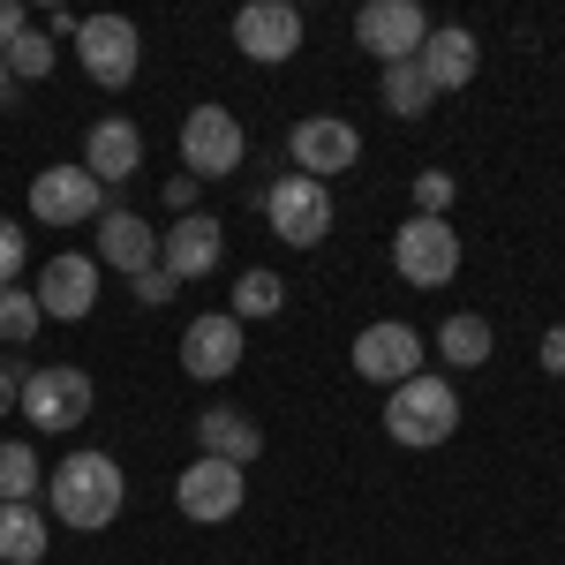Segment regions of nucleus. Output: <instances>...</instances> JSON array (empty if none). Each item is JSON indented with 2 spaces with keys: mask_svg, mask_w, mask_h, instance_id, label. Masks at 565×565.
<instances>
[{
  "mask_svg": "<svg viewBox=\"0 0 565 565\" xmlns=\"http://www.w3.org/2000/svg\"><path fill=\"white\" fill-rule=\"evenodd\" d=\"M121 505H129V482H121V460H106V452H68L53 476H45V521L61 527H98L121 521Z\"/></svg>",
  "mask_w": 565,
  "mask_h": 565,
  "instance_id": "nucleus-1",
  "label": "nucleus"
},
{
  "mask_svg": "<svg viewBox=\"0 0 565 565\" xmlns=\"http://www.w3.org/2000/svg\"><path fill=\"white\" fill-rule=\"evenodd\" d=\"M385 430H392V445H407V452L445 445V437L460 430V392H452V377H407V385H392Z\"/></svg>",
  "mask_w": 565,
  "mask_h": 565,
  "instance_id": "nucleus-2",
  "label": "nucleus"
},
{
  "mask_svg": "<svg viewBox=\"0 0 565 565\" xmlns=\"http://www.w3.org/2000/svg\"><path fill=\"white\" fill-rule=\"evenodd\" d=\"M242 159H249V129L226 106H196L181 121V167H189V181H226V174H242Z\"/></svg>",
  "mask_w": 565,
  "mask_h": 565,
  "instance_id": "nucleus-3",
  "label": "nucleus"
},
{
  "mask_svg": "<svg viewBox=\"0 0 565 565\" xmlns=\"http://www.w3.org/2000/svg\"><path fill=\"white\" fill-rule=\"evenodd\" d=\"M264 218H271V234L287 242V249H317L324 234H332V189L309 174H287L264 189Z\"/></svg>",
  "mask_w": 565,
  "mask_h": 565,
  "instance_id": "nucleus-4",
  "label": "nucleus"
},
{
  "mask_svg": "<svg viewBox=\"0 0 565 565\" xmlns=\"http://www.w3.org/2000/svg\"><path fill=\"white\" fill-rule=\"evenodd\" d=\"M76 61L98 90H129L136 84V61H143V39H136L129 15H84L76 23Z\"/></svg>",
  "mask_w": 565,
  "mask_h": 565,
  "instance_id": "nucleus-5",
  "label": "nucleus"
},
{
  "mask_svg": "<svg viewBox=\"0 0 565 565\" xmlns=\"http://www.w3.org/2000/svg\"><path fill=\"white\" fill-rule=\"evenodd\" d=\"M90 377L84 370H68V362H45V370H31L23 377V423H39V430H84L90 423Z\"/></svg>",
  "mask_w": 565,
  "mask_h": 565,
  "instance_id": "nucleus-6",
  "label": "nucleus"
},
{
  "mask_svg": "<svg viewBox=\"0 0 565 565\" xmlns=\"http://www.w3.org/2000/svg\"><path fill=\"white\" fill-rule=\"evenodd\" d=\"M392 264H399L407 287H445V279L460 271V234H452V218H407V226L392 234Z\"/></svg>",
  "mask_w": 565,
  "mask_h": 565,
  "instance_id": "nucleus-7",
  "label": "nucleus"
},
{
  "mask_svg": "<svg viewBox=\"0 0 565 565\" xmlns=\"http://www.w3.org/2000/svg\"><path fill=\"white\" fill-rule=\"evenodd\" d=\"M242 498H249V482H242V468H226V460H189L174 482V505H181V521H196V527H218V521H234L242 513Z\"/></svg>",
  "mask_w": 565,
  "mask_h": 565,
  "instance_id": "nucleus-8",
  "label": "nucleus"
},
{
  "mask_svg": "<svg viewBox=\"0 0 565 565\" xmlns=\"http://www.w3.org/2000/svg\"><path fill=\"white\" fill-rule=\"evenodd\" d=\"M234 45H242V61H264V68L295 61L302 53V8L295 0H249L234 15Z\"/></svg>",
  "mask_w": 565,
  "mask_h": 565,
  "instance_id": "nucleus-9",
  "label": "nucleus"
},
{
  "mask_svg": "<svg viewBox=\"0 0 565 565\" xmlns=\"http://www.w3.org/2000/svg\"><path fill=\"white\" fill-rule=\"evenodd\" d=\"M287 151H295V174L332 181L362 159V136H354V121H340V114H309V121H295Z\"/></svg>",
  "mask_w": 565,
  "mask_h": 565,
  "instance_id": "nucleus-10",
  "label": "nucleus"
},
{
  "mask_svg": "<svg viewBox=\"0 0 565 565\" xmlns=\"http://www.w3.org/2000/svg\"><path fill=\"white\" fill-rule=\"evenodd\" d=\"M354 39H362V53H377V61H415L423 53V39H430V15L415 8V0H370L362 15H354Z\"/></svg>",
  "mask_w": 565,
  "mask_h": 565,
  "instance_id": "nucleus-11",
  "label": "nucleus"
},
{
  "mask_svg": "<svg viewBox=\"0 0 565 565\" xmlns=\"http://www.w3.org/2000/svg\"><path fill=\"white\" fill-rule=\"evenodd\" d=\"M354 370H362V385H407V377H423L415 324H362L354 332Z\"/></svg>",
  "mask_w": 565,
  "mask_h": 565,
  "instance_id": "nucleus-12",
  "label": "nucleus"
},
{
  "mask_svg": "<svg viewBox=\"0 0 565 565\" xmlns=\"http://www.w3.org/2000/svg\"><path fill=\"white\" fill-rule=\"evenodd\" d=\"M31 212H39L45 226H84V218L106 212V189L84 174V159H76V167H45V174L31 181Z\"/></svg>",
  "mask_w": 565,
  "mask_h": 565,
  "instance_id": "nucleus-13",
  "label": "nucleus"
},
{
  "mask_svg": "<svg viewBox=\"0 0 565 565\" xmlns=\"http://www.w3.org/2000/svg\"><path fill=\"white\" fill-rule=\"evenodd\" d=\"M39 317H61V324H84L90 302H98V257H53L39 271Z\"/></svg>",
  "mask_w": 565,
  "mask_h": 565,
  "instance_id": "nucleus-14",
  "label": "nucleus"
},
{
  "mask_svg": "<svg viewBox=\"0 0 565 565\" xmlns=\"http://www.w3.org/2000/svg\"><path fill=\"white\" fill-rule=\"evenodd\" d=\"M181 362H189V377H204V385L234 377V370H242V324H234L226 309L196 317V324L181 332Z\"/></svg>",
  "mask_w": 565,
  "mask_h": 565,
  "instance_id": "nucleus-15",
  "label": "nucleus"
},
{
  "mask_svg": "<svg viewBox=\"0 0 565 565\" xmlns=\"http://www.w3.org/2000/svg\"><path fill=\"white\" fill-rule=\"evenodd\" d=\"M218 249H226V226H218L212 212H189V218H174V234L159 242V271H167L174 287L181 279H204L218 264Z\"/></svg>",
  "mask_w": 565,
  "mask_h": 565,
  "instance_id": "nucleus-16",
  "label": "nucleus"
},
{
  "mask_svg": "<svg viewBox=\"0 0 565 565\" xmlns=\"http://www.w3.org/2000/svg\"><path fill=\"white\" fill-rule=\"evenodd\" d=\"M136 167H143V129H136V121H121V114L90 121V136H84V174L98 181V189H114V181H129Z\"/></svg>",
  "mask_w": 565,
  "mask_h": 565,
  "instance_id": "nucleus-17",
  "label": "nucleus"
},
{
  "mask_svg": "<svg viewBox=\"0 0 565 565\" xmlns=\"http://www.w3.org/2000/svg\"><path fill=\"white\" fill-rule=\"evenodd\" d=\"M98 264L121 271V279H136V271L159 264V234H151L136 212H98Z\"/></svg>",
  "mask_w": 565,
  "mask_h": 565,
  "instance_id": "nucleus-18",
  "label": "nucleus"
},
{
  "mask_svg": "<svg viewBox=\"0 0 565 565\" xmlns=\"http://www.w3.org/2000/svg\"><path fill=\"white\" fill-rule=\"evenodd\" d=\"M415 61H423V76H430V90H468V84H476V68H482L476 31H460V23H445V31H430Z\"/></svg>",
  "mask_w": 565,
  "mask_h": 565,
  "instance_id": "nucleus-19",
  "label": "nucleus"
},
{
  "mask_svg": "<svg viewBox=\"0 0 565 565\" xmlns=\"http://www.w3.org/2000/svg\"><path fill=\"white\" fill-rule=\"evenodd\" d=\"M196 445H204V460L249 468V460L264 452V430L242 415V407H204V415H196Z\"/></svg>",
  "mask_w": 565,
  "mask_h": 565,
  "instance_id": "nucleus-20",
  "label": "nucleus"
},
{
  "mask_svg": "<svg viewBox=\"0 0 565 565\" xmlns=\"http://www.w3.org/2000/svg\"><path fill=\"white\" fill-rule=\"evenodd\" d=\"M490 348H498V332L482 324L476 309H460V317H445V324H437V354H445L452 370H482Z\"/></svg>",
  "mask_w": 565,
  "mask_h": 565,
  "instance_id": "nucleus-21",
  "label": "nucleus"
},
{
  "mask_svg": "<svg viewBox=\"0 0 565 565\" xmlns=\"http://www.w3.org/2000/svg\"><path fill=\"white\" fill-rule=\"evenodd\" d=\"M45 513L39 505H0V565H39L45 558Z\"/></svg>",
  "mask_w": 565,
  "mask_h": 565,
  "instance_id": "nucleus-22",
  "label": "nucleus"
},
{
  "mask_svg": "<svg viewBox=\"0 0 565 565\" xmlns=\"http://www.w3.org/2000/svg\"><path fill=\"white\" fill-rule=\"evenodd\" d=\"M377 98H385L399 121H423L437 90H430V76H423V61H392L385 76H377Z\"/></svg>",
  "mask_w": 565,
  "mask_h": 565,
  "instance_id": "nucleus-23",
  "label": "nucleus"
},
{
  "mask_svg": "<svg viewBox=\"0 0 565 565\" xmlns=\"http://www.w3.org/2000/svg\"><path fill=\"white\" fill-rule=\"evenodd\" d=\"M39 452L23 445V437H0V505H31V490H39Z\"/></svg>",
  "mask_w": 565,
  "mask_h": 565,
  "instance_id": "nucleus-24",
  "label": "nucleus"
},
{
  "mask_svg": "<svg viewBox=\"0 0 565 565\" xmlns=\"http://www.w3.org/2000/svg\"><path fill=\"white\" fill-rule=\"evenodd\" d=\"M279 302H287V287H279V271H242L234 279V324H257V317H279Z\"/></svg>",
  "mask_w": 565,
  "mask_h": 565,
  "instance_id": "nucleus-25",
  "label": "nucleus"
},
{
  "mask_svg": "<svg viewBox=\"0 0 565 565\" xmlns=\"http://www.w3.org/2000/svg\"><path fill=\"white\" fill-rule=\"evenodd\" d=\"M39 295H23V287H0V340L8 348H23V340H39Z\"/></svg>",
  "mask_w": 565,
  "mask_h": 565,
  "instance_id": "nucleus-26",
  "label": "nucleus"
},
{
  "mask_svg": "<svg viewBox=\"0 0 565 565\" xmlns=\"http://www.w3.org/2000/svg\"><path fill=\"white\" fill-rule=\"evenodd\" d=\"M8 76H15V84H39V76H53V39H45V31H23V39L8 45Z\"/></svg>",
  "mask_w": 565,
  "mask_h": 565,
  "instance_id": "nucleus-27",
  "label": "nucleus"
},
{
  "mask_svg": "<svg viewBox=\"0 0 565 565\" xmlns=\"http://www.w3.org/2000/svg\"><path fill=\"white\" fill-rule=\"evenodd\" d=\"M445 204H452V174L445 167H423L415 174V218H445Z\"/></svg>",
  "mask_w": 565,
  "mask_h": 565,
  "instance_id": "nucleus-28",
  "label": "nucleus"
},
{
  "mask_svg": "<svg viewBox=\"0 0 565 565\" xmlns=\"http://www.w3.org/2000/svg\"><path fill=\"white\" fill-rule=\"evenodd\" d=\"M23 257H31V249H23V226H15V218H0V287H15Z\"/></svg>",
  "mask_w": 565,
  "mask_h": 565,
  "instance_id": "nucleus-29",
  "label": "nucleus"
},
{
  "mask_svg": "<svg viewBox=\"0 0 565 565\" xmlns=\"http://www.w3.org/2000/svg\"><path fill=\"white\" fill-rule=\"evenodd\" d=\"M129 287H136V302H143V309H167V302H174V279H167L159 264H151V271H136Z\"/></svg>",
  "mask_w": 565,
  "mask_h": 565,
  "instance_id": "nucleus-30",
  "label": "nucleus"
},
{
  "mask_svg": "<svg viewBox=\"0 0 565 565\" xmlns=\"http://www.w3.org/2000/svg\"><path fill=\"white\" fill-rule=\"evenodd\" d=\"M23 31H31V15H23V0H0V53H8V45L23 39Z\"/></svg>",
  "mask_w": 565,
  "mask_h": 565,
  "instance_id": "nucleus-31",
  "label": "nucleus"
},
{
  "mask_svg": "<svg viewBox=\"0 0 565 565\" xmlns=\"http://www.w3.org/2000/svg\"><path fill=\"white\" fill-rule=\"evenodd\" d=\"M543 370H551V377H565V324H551V332H543Z\"/></svg>",
  "mask_w": 565,
  "mask_h": 565,
  "instance_id": "nucleus-32",
  "label": "nucleus"
},
{
  "mask_svg": "<svg viewBox=\"0 0 565 565\" xmlns=\"http://www.w3.org/2000/svg\"><path fill=\"white\" fill-rule=\"evenodd\" d=\"M15 407H23V377H15V370H0V415H15Z\"/></svg>",
  "mask_w": 565,
  "mask_h": 565,
  "instance_id": "nucleus-33",
  "label": "nucleus"
},
{
  "mask_svg": "<svg viewBox=\"0 0 565 565\" xmlns=\"http://www.w3.org/2000/svg\"><path fill=\"white\" fill-rule=\"evenodd\" d=\"M8 90H15V76H8V53H0V98H8Z\"/></svg>",
  "mask_w": 565,
  "mask_h": 565,
  "instance_id": "nucleus-34",
  "label": "nucleus"
}]
</instances>
